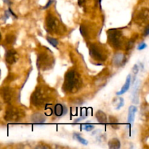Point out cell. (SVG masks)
I'll use <instances>...</instances> for the list:
<instances>
[{
	"mask_svg": "<svg viewBox=\"0 0 149 149\" xmlns=\"http://www.w3.org/2000/svg\"><path fill=\"white\" fill-rule=\"evenodd\" d=\"M55 92L47 85H39L36 87L31 97V103L33 106L42 108L49 105L53 99Z\"/></svg>",
	"mask_w": 149,
	"mask_h": 149,
	"instance_id": "cell-1",
	"label": "cell"
},
{
	"mask_svg": "<svg viewBox=\"0 0 149 149\" xmlns=\"http://www.w3.org/2000/svg\"><path fill=\"white\" fill-rule=\"evenodd\" d=\"M82 86V79L78 71L71 69L65 74L63 90L67 93H76Z\"/></svg>",
	"mask_w": 149,
	"mask_h": 149,
	"instance_id": "cell-2",
	"label": "cell"
},
{
	"mask_svg": "<svg viewBox=\"0 0 149 149\" xmlns=\"http://www.w3.org/2000/svg\"><path fill=\"white\" fill-rule=\"evenodd\" d=\"M108 42L112 47L115 49H120L125 45V39L124 33L119 29H110L107 31Z\"/></svg>",
	"mask_w": 149,
	"mask_h": 149,
	"instance_id": "cell-3",
	"label": "cell"
},
{
	"mask_svg": "<svg viewBox=\"0 0 149 149\" xmlns=\"http://www.w3.org/2000/svg\"><path fill=\"white\" fill-rule=\"evenodd\" d=\"M108 49L102 44L95 43L90 46V55L93 60L99 62L105 61L108 58Z\"/></svg>",
	"mask_w": 149,
	"mask_h": 149,
	"instance_id": "cell-4",
	"label": "cell"
},
{
	"mask_svg": "<svg viewBox=\"0 0 149 149\" xmlns=\"http://www.w3.org/2000/svg\"><path fill=\"white\" fill-rule=\"evenodd\" d=\"M45 25L48 32L53 34H61L63 32V27L61 25L60 20L54 15L48 13L45 18Z\"/></svg>",
	"mask_w": 149,
	"mask_h": 149,
	"instance_id": "cell-5",
	"label": "cell"
},
{
	"mask_svg": "<svg viewBox=\"0 0 149 149\" xmlns=\"http://www.w3.org/2000/svg\"><path fill=\"white\" fill-rule=\"evenodd\" d=\"M25 112L23 109L10 105L6 109L4 120L8 122H19L24 118Z\"/></svg>",
	"mask_w": 149,
	"mask_h": 149,
	"instance_id": "cell-6",
	"label": "cell"
},
{
	"mask_svg": "<svg viewBox=\"0 0 149 149\" xmlns=\"http://www.w3.org/2000/svg\"><path fill=\"white\" fill-rule=\"evenodd\" d=\"M54 65V58L52 55L47 52H42L38 55L37 66L39 69L46 70L52 68Z\"/></svg>",
	"mask_w": 149,
	"mask_h": 149,
	"instance_id": "cell-7",
	"label": "cell"
},
{
	"mask_svg": "<svg viewBox=\"0 0 149 149\" xmlns=\"http://www.w3.org/2000/svg\"><path fill=\"white\" fill-rule=\"evenodd\" d=\"M0 95L4 103L10 104L14 97V92L10 87H2L0 89Z\"/></svg>",
	"mask_w": 149,
	"mask_h": 149,
	"instance_id": "cell-8",
	"label": "cell"
},
{
	"mask_svg": "<svg viewBox=\"0 0 149 149\" xmlns=\"http://www.w3.org/2000/svg\"><path fill=\"white\" fill-rule=\"evenodd\" d=\"M18 56L17 53L15 49H9L7 51L5 54V60L6 62L10 65L15 63L17 61Z\"/></svg>",
	"mask_w": 149,
	"mask_h": 149,
	"instance_id": "cell-9",
	"label": "cell"
},
{
	"mask_svg": "<svg viewBox=\"0 0 149 149\" xmlns=\"http://www.w3.org/2000/svg\"><path fill=\"white\" fill-rule=\"evenodd\" d=\"M126 61V57H125V55L124 54L120 53V52H117V53H116L113 55V63L116 66L119 67L125 65Z\"/></svg>",
	"mask_w": 149,
	"mask_h": 149,
	"instance_id": "cell-10",
	"label": "cell"
},
{
	"mask_svg": "<svg viewBox=\"0 0 149 149\" xmlns=\"http://www.w3.org/2000/svg\"><path fill=\"white\" fill-rule=\"evenodd\" d=\"M31 121L34 124H44L46 122V117L42 113L36 112L31 116Z\"/></svg>",
	"mask_w": 149,
	"mask_h": 149,
	"instance_id": "cell-11",
	"label": "cell"
},
{
	"mask_svg": "<svg viewBox=\"0 0 149 149\" xmlns=\"http://www.w3.org/2000/svg\"><path fill=\"white\" fill-rule=\"evenodd\" d=\"M68 109H66L64 105L61 104V103H58L55 106V109H54V112H55V115L58 117H61V116H64L66 114Z\"/></svg>",
	"mask_w": 149,
	"mask_h": 149,
	"instance_id": "cell-12",
	"label": "cell"
},
{
	"mask_svg": "<svg viewBox=\"0 0 149 149\" xmlns=\"http://www.w3.org/2000/svg\"><path fill=\"white\" fill-rule=\"evenodd\" d=\"M149 17V12L148 9H143L142 11L140 12L137 15V20L138 23H146L148 20Z\"/></svg>",
	"mask_w": 149,
	"mask_h": 149,
	"instance_id": "cell-13",
	"label": "cell"
},
{
	"mask_svg": "<svg viewBox=\"0 0 149 149\" xmlns=\"http://www.w3.org/2000/svg\"><path fill=\"white\" fill-rule=\"evenodd\" d=\"M138 111V108L135 106H130L129 108V113H128V122L132 126L135 120V113Z\"/></svg>",
	"mask_w": 149,
	"mask_h": 149,
	"instance_id": "cell-14",
	"label": "cell"
},
{
	"mask_svg": "<svg viewBox=\"0 0 149 149\" xmlns=\"http://www.w3.org/2000/svg\"><path fill=\"white\" fill-rule=\"evenodd\" d=\"M131 79H132V78H131V75H128L127 77V79H126V81H125V84H124V86L122 87V88L121 89L120 91L118 92V93H116V95H123L124 93H125L128 90H129L130 86Z\"/></svg>",
	"mask_w": 149,
	"mask_h": 149,
	"instance_id": "cell-15",
	"label": "cell"
},
{
	"mask_svg": "<svg viewBox=\"0 0 149 149\" xmlns=\"http://www.w3.org/2000/svg\"><path fill=\"white\" fill-rule=\"evenodd\" d=\"M139 87H140V81H137L136 84H135V87H134V90L132 92V102L135 104H138L139 100H138V92H139Z\"/></svg>",
	"mask_w": 149,
	"mask_h": 149,
	"instance_id": "cell-16",
	"label": "cell"
},
{
	"mask_svg": "<svg viewBox=\"0 0 149 149\" xmlns=\"http://www.w3.org/2000/svg\"><path fill=\"white\" fill-rule=\"evenodd\" d=\"M95 116L97 120L98 121V122H100V123L104 124L107 122L108 120H107V116H106V114L104 113V112L100 110L97 111V113H96L95 114Z\"/></svg>",
	"mask_w": 149,
	"mask_h": 149,
	"instance_id": "cell-17",
	"label": "cell"
},
{
	"mask_svg": "<svg viewBox=\"0 0 149 149\" xmlns=\"http://www.w3.org/2000/svg\"><path fill=\"white\" fill-rule=\"evenodd\" d=\"M109 147L111 149H119L121 147L120 141L117 138H112L109 141Z\"/></svg>",
	"mask_w": 149,
	"mask_h": 149,
	"instance_id": "cell-18",
	"label": "cell"
},
{
	"mask_svg": "<svg viewBox=\"0 0 149 149\" xmlns=\"http://www.w3.org/2000/svg\"><path fill=\"white\" fill-rule=\"evenodd\" d=\"M74 138H75V139H77V141H78L79 142L81 143V144H83V145H86V146L88 144V141H87V140L84 139V138H83L82 137L79 135V134L74 133Z\"/></svg>",
	"mask_w": 149,
	"mask_h": 149,
	"instance_id": "cell-19",
	"label": "cell"
},
{
	"mask_svg": "<svg viewBox=\"0 0 149 149\" xmlns=\"http://www.w3.org/2000/svg\"><path fill=\"white\" fill-rule=\"evenodd\" d=\"M109 122H110L111 125L112 127L115 128V129H117L119 127V124H118V120L113 116H110L109 117Z\"/></svg>",
	"mask_w": 149,
	"mask_h": 149,
	"instance_id": "cell-20",
	"label": "cell"
},
{
	"mask_svg": "<svg viewBox=\"0 0 149 149\" xmlns=\"http://www.w3.org/2000/svg\"><path fill=\"white\" fill-rule=\"evenodd\" d=\"M47 40L48 41V42H49L52 46L55 47H58V41L57 39H55V38H52V37H47Z\"/></svg>",
	"mask_w": 149,
	"mask_h": 149,
	"instance_id": "cell-21",
	"label": "cell"
},
{
	"mask_svg": "<svg viewBox=\"0 0 149 149\" xmlns=\"http://www.w3.org/2000/svg\"><path fill=\"white\" fill-rule=\"evenodd\" d=\"M15 40V38L13 35H7L6 36V42H7V44H12V43H14Z\"/></svg>",
	"mask_w": 149,
	"mask_h": 149,
	"instance_id": "cell-22",
	"label": "cell"
},
{
	"mask_svg": "<svg viewBox=\"0 0 149 149\" xmlns=\"http://www.w3.org/2000/svg\"><path fill=\"white\" fill-rule=\"evenodd\" d=\"M118 100H119V102H118V106H116V110H119L124 106V103H125L124 99L122 97H118Z\"/></svg>",
	"mask_w": 149,
	"mask_h": 149,
	"instance_id": "cell-23",
	"label": "cell"
},
{
	"mask_svg": "<svg viewBox=\"0 0 149 149\" xmlns=\"http://www.w3.org/2000/svg\"><path fill=\"white\" fill-rule=\"evenodd\" d=\"M95 127L93 126V125H90V124H86V125H84V127H83V128H84V130L86 131H91L93 130V129H94Z\"/></svg>",
	"mask_w": 149,
	"mask_h": 149,
	"instance_id": "cell-24",
	"label": "cell"
},
{
	"mask_svg": "<svg viewBox=\"0 0 149 149\" xmlns=\"http://www.w3.org/2000/svg\"><path fill=\"white\" fill-rule=\"evenodd\" d=\"M146 47H147L146 44L145 42H142V43H141L139 45H138V49H139V50H142V49H145Z\"/></svg>",
	"mask_w": 149,
	"mask_h": 149,
	"instance_id": "cell-25",
	"label": "cell"
},
{
	"mask_svg": "<svg viewBox=\"0 0 149 149\" xmlns=\"http://www.w3.org/2000/svg\"><path fill=\"white\" fill-rule=\"evenodd\" d=\"M138 71H139V67H138V65H137V64H135L133 66V68H132V72H133L134 74L136 75L138 73Z\"/></svg>",
	"mask_w": 149,
	"mask_h": 149,
	"instance_id": "cell-26",
	"label": "cell"
},
{
	"mask_svg": "<svg viewBox=\"0 0 149 149\" xmlns=\"http://www.w3.org/2000/svg\"><path fill=\"white\" fill-rule=\"evenodd\" d=\"M144 36H148V33H149V26L148 25V26H146V29H145V32H144Z\"/></svg>",
	"mask_w": 149,
	"mask_h": 149,
	"instance_id": "cell-27",
	"label": "cell"
},
{
	"mask_svg": "<svg viewBox=\"0 0 149 149\" xmlns=\"http://www.w3.org/2000/svg\"><path fill=\"white\" fill-rule=\"evenodd\" d=\"M87 1V0H78V4L79 6H82L83 4L85 3V1Z\"/></svg>",
	"mask_w": 149,
	"mask_h": 149,
	"instance_id": "cell-28",
	"label": "cell"
},
{
	"mask_svg": "<svg viewBox=\"0 0 149 149\" xmlns=\"http://www.w3.org/2000/svg\"><path fill=\"white\" fill-rule=\"evenodd\" d=\"M52 1H52V0H49V1H48L47 4V5L45 6V7H44V8H45V9L48 8V7H49V6L51 5V4H52Z\"/></svg>",
	"mask_w": 149,
	"mask_h": 149,
	"instance_id": "cell-29",
	"label": "cell"
},
{
	"mask_svg": "<svg viewBox=\"0 0 149 149\" xmlns=\"http://www.w3.org/2000/svg\"><path fill=\"white\" fill-rule=\"evenodd\" d=\"M3 1H4L5 4H8V5H10V4H12V1L11 0H3Z\"/></svg>",
	"mask_w": 149,
	"mask_h": 149,
	"instance_id": "cell-30",
	"label": "cell"
},
{
	"mask_svg": "<svg viewBox=\"0 0 149 149\" xmlns=\"http://www.w3.org/2000/svg\"><path fill=\"white\" fill-rule=\"evenodd\" d=\"M36 148H49L47 146H38L36 147Z\"/></svg>",
	"mask_w": 149,
	"mask_h": 149,
	"instance_id": "cell-31",
	"label": "cell"
},
{
	"mask_svg": "<svg viewBox=\"0 0 149 149\" xmlns=\"http://www.w3.org/2000/svg\"><path fill=\"white\" fill-rule=\"evenodd\" d=\"M9 12H10V13H11V14L13 15V16H14V17H17V16H16V15L14 14V13H13V12L12 11V10H11V9H10V8H9Z\"/></svg>",
	"mask_w": 149,
	"mask_h": 149,
	"instance_id": "cell-32",
	"label": "cell"
},
{
	"mask_svg": "<svg viewBox=\"0 0 149 149\" xmlns=\"http://www.w3.org/2000/svg\"><path fill=\"white\" fill-rule=\"evenodd\" d=\"M1 108H2V106H1V102H0V111L1 110Z\"/></svg>",
	"mask_w": 149,
	"mask_h": 149,
	"instance_id": "cell-33",
	"label": "cell"
},
{
	"mask_svg": "<svg viewBox=\"0 0 149 149\" xmlns=\"http://www.w3.org/2000/svg\"><path fill=\"white\" fill-rule=\"evenodd\" d=\"M1 33H0V40H1Z\"/></svg>",
	"mask_w": 149,
	"mask_h": 149,
	"instance_id": "cell-34",
	"label": "cell"
}]
</instances>
